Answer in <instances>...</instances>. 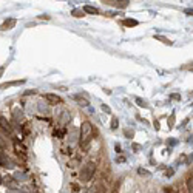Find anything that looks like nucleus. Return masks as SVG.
Here are the masks:
<instances>
[{
    "mask_svg": "<svg viewBox=\"0 0 193 193\" xmlns=\"http://www.w3.org/2000/svg\"><path fill=\"white\" fill-rule=\"evenodd\" d=\"M93 135V125L90 121H85L82 122V127H80V144H86L88 139L91 138Z\"/></svg>",
    "mask_w": 193,
    "mask_h": 193,
    "instance_id": "1",
    "label": "nucleus"
},
{
    "mask_svg": "<svg viewBox=\"0 0 193 193\" xmlns=\"http://www.w3.org/2000/svg\"><path fill=\"white\" fill-rule=\"evenodd\" d=\"M94 170H96V164H94V162H88L86 165H83V168H82V171H80V175H79V179H80L82 182L90 181V179L93 178V175H94Z\"/></svg>",
    "mask_w": 193,
    "mask_h": 193,
    "instance_id": "2",
    "label": "nucleus"
},
{
    "mask_svg": "<svg viewBox=\"0 0 193 193\" xmlns=\"http://www.w3.org/2000/svg\"><path fill=\"white\" fill-rule=\"evenodd\" d=\"M104 3L110 5V6H115V8H121V10H124V8H127L130 5L128 0H122V2H118V0H108V2H104Z\"/></svg>",
    "mask_w": 193,
    "mask_h": 193,
    "instance_id": "3",
    "label": "nucleus"
},
{
    "mask_svg": "<svg viewBox=\"0 0 193 193\" xmlns=\"http://www.w3.org/2000/svg\"><path fill=\"white\" fill-rule=\"evenodd\" d=\"M45 99H46L51 105H59V104L63 102L62 98H59L57 94H53V93H46V94H45Z\"/></svg>",
    "mask_w": 193,
    "mask_h": 193,
    "instance_id": "4",
    "label": "nucleus"
},
{
    "mask_svg": "<svg viewBox=\"0 0 193 193\" xmlns=\"http://www.w3.org/2000/svg\"><path fill=\"white\" fill-rule=\"evenodd\" d=\"M0 165H2V167H6V168H11V167H13V162L8 159V156H6L2 150H0Z\"/></svg>",
    "mask_w": 193,
    "mask_h": 193,
    "instance_id": "5",
    "label": "nucleus"
},
{
    "mask_svg": "<svg viewBox=\"0 0 193 193\" xmlns=\"http://www.w3.org/2000/svg\"><path fill=\"white\" fill-rule=\"evenodd\" d=\"M16 25V19H8L5 20L2 25H0V31H8V30H13Z\"/></svg>",
    "mask_w": 193,
    "mask_h": 193,
    "instance_id": "6",
    "label": "nucleus"
},
{
    "mask_svg": "<svg viewBox=\"0 0 193 193\" xmlns=\"http://www.w3.org/2000/svg\"><path fill=\"white\" fill-rule=\"evenodd\" d=\"M25 83V79H19V80H11V82H5V83H0V90H5L10 86H16V85H22Z\"/></svg>",
    "mask_w": 193,
    "mask_h": 193,
    "instance_id": "7",
    "label": "nucleus"
},
{
    "mask_svg": "<svg viewBox=\"0 0 193 193\" xmlns=\"http://www.w3.org/2000/svg\"><path fill=\"white\" fill-rule=\"evenodd\" d=\"M74 101H77V104L79 105H82V107H88L90 104H88V101L85 99V98H82L80 94H74Z\"/></svg>",
    "mask_w": 193,
    "mask_h": 193,
    "instance_id": "8",
    "label": "nucleus"
},
{
    "mask_svg": "<svg viewBox=\"0 0 193 193\" xmlns=\"http://www.w3.org/2000/svg\"><path fill=\"white\" fill-rule=\"evenodd\" d=\"M0 127H2L5 131H8V133H11V125L6 122V119L5 118H0Z\"/></svg>",
    "mask_w": 193,
    "mask_h": 193,
    "instance_id": "9",
    "label": "nucleus"
},
{
    "mask_svg": "<svg viewBox=\"0 0 193 193\" xmlns=\"http://www.w3.org/2000/svg\"><path fill=\"white\" fill-rule=\"evenodd\" d=\"M13 115H14V119H16L17 122L23 119V113H22V110H19V108H16V110L13 111Z\"/></svg>",
    "mask_w": 193,
    "mask_h": 193,
    "instance_id": "10",
    "label": "nucleus"
},
{
    "mask_svg": "<svg viewBox=\"0 0 193 193\" xmlns=\"http://www.w3.org/2000/svg\"><path fill=\"white\" fill-rule=\"evenodd\" d=\"M83 10H85V13H90V14H99V10H98V8H93V6H90V5H85Z\"/></svg>",
    "mask_w": 193,
    "mask_h": 193,
    "instance_id": "11",
    "label": "nucleus"
},
{
    "mask_svg": "<svg viewBox=\"0 0 193 193\" xmlns=\"http://www.w3.org/2000/svg\"><path fill=\"white\" fill-rule=\"evenodd\" d=\"M155 39H156V40H161V42H162V43H165V45H173V42H171L170 39L164 37V36H155Z\"/></svg>",
    "mask_w": 193,
    "mask_h": 193,
    "instance_id": "12",
    "label": "nucleus"
},
{
    "mask_svg": "<svg viewBox=\"0 0 193 193\" xmlns=\"http://www.w3.org/2000/svg\"><path fill=\"white\" fill-rule=\"evenodd\" d=\"M110 127H111V130H118V127H119V119H118L116 116H113V119H111V124H110Z\"/></svg>",
    "mask_w": 193,
    "mask_h": 193,
    "instance_id": "13",
    "label": "nucleus"
},
{
    "mask_svg": "<svg viewBox=\"0 0 193 193\" xmlns=\"http://www.w3.org/2000/svg\"><path fill=\"white\" fill-rule=\"evenodd\" d=\"M136 104H138L139 107H142V108H148L147 101H144V99H141V98H136Z\"/></svg>",
    "mask_w": 193,
    "mask_h": 193,
    "instance_id": "14",
    "label": "nucleus"
},
{
    "mask_svg": "<svg viewBox=\"0 0 193 193\" xmlns=\"http://www.w3.org/2000/svg\"><path fill=\"white\" fill-rule=\"evenodd\" d=\"M187 187H188L190 193H193V176H190V178L187 179Z\"/></svg>",
    "mask_w": 193,
    "mask_h": 193,
    "instance_id": "15",
    "label": "nucleus"
},
{
    "mask_svg": "<svg viewBox=\"0 0 193 193\" xmlns=\"http://www.w3.org/2000/svg\"><path fill=\"white\" fill-rule=\"evenodd\" d=\"M124 25H125V26H136V25H138V20H124Z\"/></svg>",
    "mask_w": 193,
    "mask_h": 193,
    "instance_id": "16",
    "label": "nucleus"
},
{
    "mask_svg": "<svg viewBox=\"0 0 193 193\" xmlns=\"http://www.w3.org/2000/svg\"><path fill=\"white\" fill-rule=\"evenodd\" d=\"M124 135H125V136H127L128 139H131L135 133H133V130H124Z\"/></svg>",
    "mask_w": 193,
    "mask_h": 193,
    "instance_id": "17",
    "label": "nucleus"
},
{
    "mask_svg": "<svg viewBox=\"0 0 193 193\" xmlns=\"http://www.w3.org/2000/svg\"><path fill=\"white\" fill-rule=\"evenodd\" d=\"M73 16H74V17H79V16H83V13H82L80 10H74V11H73Z\"/></svg>",
    "mask_w": 193,
    "mask_h": 193,
    "instance_id": "18",
    "label": "nucleus"
},
{
    "mask_svg": "<svg viewBox=\"0 0 193 193\" xmlns=\"http://www.w3.org/2000/svg\"><path fill=\"white\" fill-rule=\"evenodd\" d=\"M6 147H8V144H6L2 138H0V150H2V148H6Z\"/></svg>",
    "mask_w": 193,
    "mask_h": 193,
    "instance_id": "19",
    "label": "nucleus"
},
{
    "mask_svg": "<svg viewBox=\"0 0 193 193\" xmlns=\"http://www.w3.org/2000/svg\"><path fill=\"white\" fill-rule=\"evenodd\" d=\"M175 125V116H170V121H168V127H173Z\"/></svg>",
    "mask_w": 193,
    "mask_h": 193,
    "instance_id": "20",
    "label": "nucleus"
},
{
    "mask_svg": "<svg viewBox=\"0 0 193 193\" xmlns=\"http://www.w3.org/2000/svg\"><path fill=\"white\" fill-rule=\"evenodd\" d=\"M102 110H104V111H107V113H110V108H108L107 105H104V107H102Z\"/></svg>",
    "mask_w": 193,
    "mask_h": 193,
    "instance_id": "21",
    "label": "nucleus"
},
{
    "mask_svg": "<svg viewBox=\"0 0 193 193\" xmlns=\"http://www.w3.org/2000/svg\"><path fill=\"white\" fill-rule=\"evenodd\" d=\"M3 71H5V66H0V76L3 74Z\"/></svg>",
    "mask_w": 193,
    "mask_h": 193,
    "instance_id": "22",
    "label": "nucleus"
},
{
    "mask_svg": "<svg viewBox=\"0 0 193 193\" xmlns=\"http://www.w3.org/2000/svg\"><path fill=\"white\" fill-rule=\"evenodd\" d=\"M2 181H3V179H2V176H0V184H2Z\"/></svg>",
    "mask_w": 193,
    "mask_h": 193,
    "instance_id": "23",
    "label": "nucleus"
}]
</instances>
